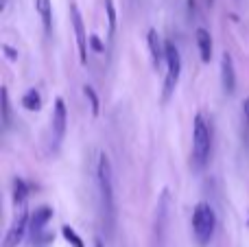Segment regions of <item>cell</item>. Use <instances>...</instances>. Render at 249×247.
Listing matches in <instances>:
<instances>
[{
  "label": "cell",
  "mask_w": 249,
  "mask_h": 247,
  "mask_svg": "<svg viewBox=\"0 0 249 247\" xmlns=\"http://www.w3.org/2000/svg\"><path fill=\"white\" fill-rule=\"evenodd\" d=\"M96 179H99V195H101V214H103V228L112 234L116 226V197H114V179L112 164L105 153L99 156L96 162Z\"/></svg>",
  "instance_id": "1"
},
{
  "label": "cell",
  "mask_w": 249,
  "mask_h": 247,
  "mask_svg": "<svg viewBox=\"0 0 249 247\" xmlns=\"http://www.w3.org/2000/svg\"><path fill=\"white\" fill-rule=\"evenodd\" d=\"M212 156V129L210 123L206 121L201 112L195 116L193 121V153H190V160H193L195 169H203L208 164Z\"/></svg>",
  "instance_id": "2"
},
{
  "label": "cell",
  "mask_w": 249,
  "mask_h": 247,
  "mask_svg": "<svg viewBox=\"0 0 249 247\" xmlns=\"http://www.w3.org/2000/svg\"><path fill=\"white\" fill-rule=\"evenodd\" d=\"M216 228V212L208 201H199L193 210V234L197 239V243L206 247L214 236Z\"/></svg>",
  "instance_id": "3"
},
{
  "label": "cell",
  "mask_w": 249,
  "mask_h": 247,
  "mask_svg": "<svg viewBox=\"0 0 249 247\" xmlns=\"http://www.w3.org/2000/svg\"><path fill=\"white\" fill-rule=\"evenodd\" d=\"M181 77V55L173 42H166V77H164V88H162V101L166 103L173 96L177 83Z\"/></svg>",
  "instance_id": "4"
},
{
  "label": "cell",
  "mask_w": 249,
  "mask_h": 247,
  "mask_svg": "<svg viewBox=\"0 0 249 247\" xmlns=\"http://www.w3.org/2000/svg\"><path fill=\"white\" fill-rule=\"evenodd\" d=\"M29 223H31V214L26 208H22L16 212V217H13L11 226H9L7 230V236H4V247H18L22 243V239H24L26 230H29Z\"/></svg>",
  "instance_id": "5"
},
{
  "label": "cell",
  "mask_w": 249,
  "mask_h": 247,
  "mask_svg": "<svg viewBox=\"0 0 249 247\" xmlns=\"http://www.w3.org/2000/svg\"><path fill=\"white\" fill-rule=\"evenodd\" d=\"M70 20H72V29H74V37H77V48H79V61L83 66L88 64V44H90V37L86 33V24H83L81 11H79L77 4H70Z\"/></svg>",
  "instance_id": "6"
},
{
  "label": "cell",
  "mask_w": 249,
  "mask_h": 247,
  "mask_svg": "<svg viewBox=\"0 0 249 247\" xmlns=\"http://www.w3.org/2000/svg\"><path fill=\"white\" fill-rule=\"evenodd\" d=\"M168 210H171V195L168 188L160 193L158 208H155V239H158V247H164V232H166L168 223Z\"/></svg>",
  "instance_id": "7"
},
{
  "label": "cell",
  "mask_w": 249,
  "mask_h": 247,
  "mask_svg": "<svg viewBox=\"0 0 249 247\" xmlns=\"http://www.w3.org/2000/svg\"><path fill=\"white\" fill-rule=\"evenodd\" d=\"M51 125H53V138H55V142H61L66 136V127H68V109H66V101L61 96L55 99Z\"/></svg>",
  "instance_id": "8"
},
{
  "label": "cell",
  "mask_w": 249,
  "mask_h": 247,
  "mask_svg": "<svg viewBox=\"0 0 249 247\" xmlns=\"http://www.w3.org/2000/svg\"><path fill=\"white\" fill-rule=\"evenodd\" d=\"M146 44H149V53H151L155 70H160L162 64H166V44H162V37H160V33L155 29H149V33H146Z\"/></svg>",
  "instance_id": "9"
},
{
  "label": "cell",
  "mask_w": 249,
  "mask_h": 247,
  "mask_svg": "<svg viewBox=\"0 0 249 247\" xmlns=\"http://www.w3.org/2000/svg\"><path fill=\"white\" fill-rule=\"evenodd\" d=\"M221 83H223V92L228 96L236 92V72H234V59L230 53L221 55Z\"/></svg>",
  "instance_id": "10"
},
{
  "label": "cell",
  "mask_w": 249,
  "mask_h": 247,
  "mask_svg": "<svg viewBox=\"0 0 249 247\" xmlns=\"http://www.w3.org/2000/svg\"><path fill=\"white\" fill-rule=\"evenodd\" d=\"M53 219V208L51 206H39L33 214H31V223H29V232L31 236H39L44 232V228L48 226V221Z\"/></svg>",
  "instance_id": "11"
},
{
  "label": "cell",
  "mask_w": 249,
  "mask_h": 247,
  "mask_svg": "<svg viewBox=\"0 0 249 247\" xmlns=\"http://www.w3.org/2000/svg\"><path fill=\"white\" fill-rule=\"evenodd\" d=\"M195 39H197V48H199V55H201L203 64H210L212 61V51H214V44H212V35L208 29L199 26L195 31Z\"/></svg>",
  "instance_id": "12"
},
{
  "label": "cell",
  "mask_w": 249,
  "mask_h": 247,
  "mask_svg": "<svg viewBox=\"0 0 249 247\" xmlns=\"http://www.w3.org/2000/svg\"><path fill=\"white\" fill-rule=\"evenodd\" d=\"M35 11L44 24V33L51 35L53 31V2L51 0H35Z\"/></svg>",
  "instance_id": "13"
},
{
  "label": "cell",
  "mask_w": 249,
  "mask_h": 247,
  "mask_svg": "<svg viewBox=\"0 0 249 247\" xmlns=\"http://www.w3.org/2000/svg\"><path fill=\"white\" fill-rule=\"evenodd\" d=\"M22 107L29 109V112H39V109H42V96H39V92L35 90V88L24 92V96H22Z\"/></svg>",
  "instance_id": "14"
},
{
  "label": "cell",
  "mask_w": 249,
  "mask_h": 247,
  "mask_svg": "<svg viewBox=\"0 0 249 247\" xmlns=\"http://www.w3.org/2000/svg\"><path fill=\"white\" fill-rule=\"evenodd\" d=\"M0 114H2V127L11 129V105H9V90L0 88Z\"/></svg>",
  "instance_id": "15"
},
{
  "label": "cell",
  "mask_w": 249,
  "mask_h": 247,
  "mask_svg": "<svg viewBox=\"0 0 249 247\" xmlns=\"http://www.w3.org/2000/svg\"><path fill=\"white\" fill-rule=\"evenodd\" d=\"M26 197H29V186L22 177H16L13 179V206H24Z\"/></svg>",
  "instance_id": "16"
},
{
  "label": "cell",
  "mask_w": 249,
  "mask_h": 247,
  "mask_svg": "<svg viewBox=\"0 0 249 247\" xmlns=\"http://www.w3.org/2000/svg\"><path fill=\"white\" fill-rule=\"evenodd\" d=\"M105 16H107V37H114L116 24H118V13H116L114 0H105Z\"/></svg>",
  "instance_id": "17"
},
{
  "label": "cell",
  "mask_w": 249,
  "mask_h": 247,
  "mask_svg": "<svg viewBox=\"0 0 249 247\" xmlns=\"http://www.w3.org/2000/svg\"><path fill=\"white\" fill-rule=\"evenodd\" d=\"M241 140L243 144H249V99H243L241 105Z\"/></svg>",
  "instance_id": "18"
},
{
  "label": "cell",
  "mask_w": 249,
  "mask_h": 247,
  "mask_svg": "<svg viewBox=\"0 0 249 247\" xmlns=\"http://www.w3.org/2000/svg\"><path fill=\"white\" fill-rule=\"evenodd\" d=\"M83 94H86V99L90 101L92 116H99V114H101V101H99V94H96V90L92 86H83Z\"/></svg>",
  "instance_id": "19"
},
{
  "label": "cell",
  "mask_w": 249,
  "mask_h": 247,
  "mask_svg": "<svg viewBox=\"0 0 249 247\" xmlns=\"http://www.w3.org/2000/svg\"><path fill=\"white\" fill-rule=\"evenodd\" d=\"M61 234H64V239L68 241L72 247H86V243H83V239L74 232V228H70V226H64L61 228Z\"/></svg>",
  "instance_id": "20"
},
{
  "label": "cell",
  "mask_w": 249,
  "mask_h": 247,
  "mask_svg": "<svg viewBox=\"0 0 249 247\" xmlns=\"http://www.w3.org/2000/svg\"><path fill=\"white\" fill-rule=\"evenodd\" d=\"M90 46H92V51H96V53H103V48H105L99 35H90Z\"/></svg>",
  "instance_id": "21"
},
{
  "label": "cell",
  "mask_w": 249,
  "mask_h": 247,
  "mask_svg": "<svg viewBox=\"0 0 249 247\" xmlns=\"http://www.w3.org/2000/svg\"><path fill=\"white\" fill-rule=\"evenodd\" d=\"M2 51L7 53V57H9V59H11V61H16V59H18V51H13L11 46H7V44H2Z\"/></svg>",
  "instance_id": "22"
},
{
  "label": "cell",
  "mask_w": 249,
  "mask_h": 247,
  "mask_svg": "<svg viewBox=\"0 0 249 247\" xmlns=\"http://www.w3.org/2000/svg\"><path fill=\"white\" fill-rule=\"evenodd\" d=\"M94 247H103V243H101V241H94Z\"/></svg>",
  "instance_id": "23"
},
{
  "label": "cell",
  "mask_w": 249,
  "mask_h": 247,
  "mask_svg": "<svg viewBox=\"0 0 249 247\" xmlns=\"http://www.w3.org/2000/svg\"><path fill=\"white\" fill-rule=\"evenodd\" d=\"M208 4H210V7H212V4H214V0H208Z\"/></svg>",
  "instance_id": "24"
},
{
  "label": "cell",
  "mask_w": 249,
  "mask_h": 247,
  "mask_svg": "<svg viewBox=\"0 0 249 247\" xmlns=\"http://www.w3.org/2000/svg\"><path fill=\"white\" fill-rule=\"evenodd\" d=\"M247 226H249V219H247Z\"/></svg>",
  "instance_id": "25"
}]
</instances>
